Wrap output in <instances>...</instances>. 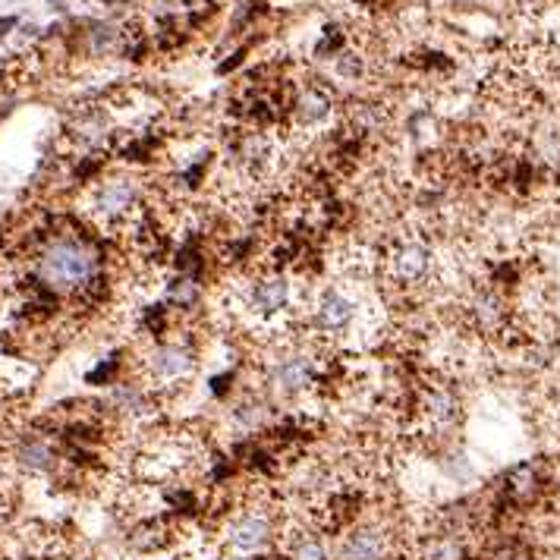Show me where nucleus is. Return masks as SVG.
I'll use <instances>...</instances> for the list:
<instances>
[{"instance_id":"obj_17","label":"nucleus","mask_w":560,"mask_h":560,"mask_svg":"<svg viewBox=\"0 0 560 560\" xmlns=\"http://www.w3.org/2000/svg\"><path fill=\"white\" fill-rule=\"evenodd\" d=\"M265 416H268V409L262 403H255V400H243V403L233 406V422L240 425L243 432H255V428H262Z\"/></svg>"},{"instance_id":"obj_7","label":"nucleus","mask_w":560,"mask_h":560,"mask_svg":"<svg viewBox=\"0 0 560 560\" xmlns=\"http://www.w3.org/2000/svg\"><path fill=\"white\" fill-rule=\"evenodd\" d=\"M268 381L280 397H299L315 384V359L309 353H280L268 365Z\"/></svg>"},{"instance_id":"obj_5","label":"nucleus","mask_w":560,"mask_h":560,"mask_svg":"<svg viewBox=\"0 0 560 560\" xmlns=\"http://www.w3.org/2000/svg\"><path fill=\"white\" fill-rule=\"evenodd\" d=\"M139 205V183L133 177H111L101 180L92 192V214L104 224L126 221Z\"/></svg>"},{"instance_id":"obj_15","label":"nucleus","mask_w":560,"mask_h":560,"mask_svg":"<svg viewBox=\"0 0 560 560\" xmlns=\"http://www.w3.org/2000/svg\"><path fill=\"white\" fill-rule=\"evenodd\" d=\"M538 485H542V479H538V469L532 463H520L507 472V491L516 501H529L538 491Z\"/></svg>"},{"instance_id":"obj_13","label":"nucleus","mask_w":560,"mask_h":560,"mask_svg":"<svg viewBox=\"0 0 560 560\" xmlns=\"http://www.w3.org/2000/svg\"><path fill=\"white\" fill-rule=\"evenodd\" d=\"M419 560H466V545L457 532H438L422 542Z\"/></svg>"},{"instance_id":"obj_1","label":"nucleus","mask_w":560,"mask_h":560,"mask_svg":"<svg viewBox=\"0 0 560 560\" xmlns=\"http://www.w3.org/2000/svg\"><path fill=\"white\" fill-rule=\"evenodd\" d=\"M38 280L54 293H79L98 277V252L79 236H57L38 255Z\"/></svg>"},{"instance_id":"obj_6","label":"nucleus","mask_w":560,"mask_h":560,"mask_svg":"<svg viewBox=\"0 0 560 560\" xmlns=\"http://www.w3.org/2000/svg\"><path fill=\"white\" fill-rule=\"evenodd\" d=\"M196 369V353H192L189 343L167 340L145 356V378L152 384H174L192 375Z\"/></svg>"},{"instance_id":"obj_10","label":"nucleus","mask_w":560,"mask_h":560,"mask_svg":"<svg viewBox=\"0 0 560 560\" xmlns=\"http://www.w3.org/2000/svg\"><path fill=\"white\" fill-rule=\"evenodd\" d=\"M290 280L280 274V271H268L262 274L252 284V293H249V306L255 315H262V318H271V315H280L287 306H290Z\"/></svg>"},{"instance_id":"obj_9","label":"nucleus","mask_w":560,"mask_h":560,"mask_svg":"<svg viewBox=\"0 0 560 560\" xmlns=\"http://www.w3.org/2000/svg\"><path fill=\"white\" fill-rule=\"evenodd\" d=\"M466 321L479 334H504L507 321H510V309H507V299L498 290H476L466 299Z\"/></svg>"},{"instance_id":"obj_16","label":"nucleus","mask_w":560,"mask_h":560,"mask_svg":"<svg viewBox=\"0 0 560 560\" xmlns=\"http://www.w3.org/2000/svg\"><path fill=\"white\" fill-rule=\"evenodd\" d=\"M167 299L174 306H180V309H192L202 299V287H199V280L196 277H189V274H180V277H174L167 284Z\"/></svg>"},{"instance_id":"obj_3","label":"nucleus","mask_w":560,"mask_h":560,"mask_svg":"<svg viewBox=\"0 0 560 560\" xmlns=\"http://www.w3.org/2000/svg\"><path fill=\"white\" fill-rule=\"evenodd\" d=\"M387 284L400 290L425 287L435 277V252L422 240H400L387 252Z\"/></svg>"},{"instance_id":"obj_11","label":"nucleus","mask_w":560,"mask_h":560,"mask_svg":"<svg viewBox=\"0 0 560 560\" xmlns=\"http://www.w3.org/2000/svg\"><path fill=\"white\" fill-rule=\"evenodd\" d=\"M356 312L359 306L350 296H343L340 290H328V293H321L315 303V328L325 334H340L356 321Z\"/></svg>"},{"instance_id":"obj_2","label":"nucleus","mask_w":560,"mask_h":560,"mask_svg":"<svg viewBox=\"0 0 560 560\" xmlns=\"http://www.w3.org/2000/svg\"><path fill=\"white\" fill-rule=\"evenodd\" d=\"M463 416V400L450 384H425L416 397V419L428 438L454 435Z\"/></svg>"},{"instance_id":"obj_14","label":"nucleus","mask_w":560,"mask_h":560,"mask_svg":"<svg viewBox=\"0 0 560 560\" xmlns=\"http://www.w3.org/2000/svg\"><path fill=\"white\" fill-rule=\"evenodd\" d=\"M290 560H337V557L328 551V542L318 532L303 529V532H296L290 545Z\"/></svg>"},{"instance_id":"obj_12","label":"nucleus","mask_w":560,"mask_h":560,"mask_svg":"<svg viewBox=\"0 0 560 560\" xmlns=\"http://www.w3.org/2000/svg\"><path fill=\"white\" fill-rule=\"evenodd\" d=\"M16 466L29 472V476H48V472L57 466V450L51 441L29 435L16 444Z\"/></svg>"},{"instance_id":"obj_4","label":"nucleus","mask_w":560,"mask_h":560,"mask_svg":"<svg viewBox=\"0 0 560 560\" xmlns=\"http://www.w3.org/2000/svg\"><path fill=\"white\" fill-rule=\"evenodd\" d=\"M224 542L233 554L255 557L274 542V516L268 507H246L224 526Z\"/></svg>"},{"instance_id":"obj_8","label":"nucleus","mask_w":560,"mask_h":560,"mask_svg":"<svg viewBox=\"0 0 560 560\" xmlns=\"http://www.w3.org/2000/svg\"><path fill=\"white\" fill-rule=\"evenodd\" d=\"M337 560H391V532L381 523H356L343 535Z\"/></svg>"}]
</instances>
